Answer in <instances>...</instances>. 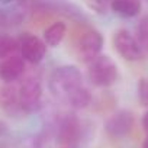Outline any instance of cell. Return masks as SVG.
Returning a JSON list of instances; mask_svg holds the SVG:
<instances>
[{
    "instance_id": "1",
    "label": "cell",
    "mask_w": 148,
    "mask_h": 148,
    "mask_svg": "<svg viewBox=\"0 0 148 148\" xmlns=\"http://www.w3.org/2000/svg\"><path fill=\"white\" fill-rule=\"evenodd\" d=\"M82 86H83V76H82V71L76 65L57 67L52 71L51 79H49L51 92L55 96L65 100L71 93H74Z\"/></svg>"
},
{
    "instance_id": "2",
    "label": "cell",
    "mask_w": 148,
    "mask_h": 148,
    "mask_svg": "<svg viewBox=\"0 0 148 148\" xmlns=\"http://www.w3.org/2000/svg\"><path fill=\"white\" fill-rule=\"evenodd\" d=\"M87 76L93 86L109 87L118 80V65L108 55H99L87 62Z\"/></svg>"
},
{
    "instance_id": "3",
    "label": "cell",
    "mask_w": 148,
    "mask_h": 148,
    "mask_svg": "<svg viewBox=\"0 0 148 148\" xmlns=\"http://www.w3.org/2000/svg\"><path fill=\"white\" fill-rule=\"evenodd\" d=\"M113 47L118 54L126 61H138L144 55V48L141 47L139 41L126 29H119L118 32H115Z\"/></svg>"
},
{
    "instance_id": "4",
    "label": "cell",
    "mask_w": 148,
    "mask_h": 148,
    "mask_svg": "<svg viewBox=\"0 0 148 148\" xmlns=\"http://www.w3.org/2000/svg\"><path fill=\"white\" fill-rule=\"evenodd\" d=\"M19 51H21V57L31 64H38L44 60L45 54H47V44L38 38L36 35L32 34H23L19 41Z\"/></svg>"
},
{
    "instance_id": "5",
    "label": "cell",
    "mask_w": 148,
    "mask_h": 148,
    "mask_svg": "<svg viewBox=\"0 0 148 148\" xmlns=\"http://www.w3.org/2000/svg\"><path fill=\"white\" fill-rule=\"evenodd\" d=\"M41 99H42L41 83L34 79L25 80L18 92V102H19L21 108L28 113L35 112L41 106Z\"/></svg>"
},
{
    "instance_id": "6",
    "label": "cell",
    "mask_w": 148,
    "mask_h": 148,
    "mask_svg": "<svg viewBox=\"0 0 148 148\" xmlns=\"http://www.w3.org/2000/svg\"><path fill=\"white\" fill-rule=\"evenodd\" d=\"M34 2L41 8L51 10L54 13L64 15L76 22H86L87 16L84 15L83 9L79 8L76 3H73L71 0H34Z\"/></svg>"
},
{
    "instance_id": "7",
    "label": "cell",
    "mask_w": 148,
    "mask_h": 148,
    "mask_svg": "<svg viewBox=\"0 0 148 148\" xmlns=\"http://www.w3.org/2000/svg\"><path fill=\"white\" fill-rule=\"evenodd\" d=\"M134 128V115L129 110H118L105 122V131L112 138H123Z\"/></svg>"
},
{
    "instance_id": "8",
    "label": "cell",
    "mask_w": 148,
    "mask_h": 148,
    "mask_svg": "<svg viewBox=\"0 0 148 148\" xmlns=\"http://www.w3.org/2000/svg\"><path fill=\"white\" fill-rule=\"evenodd\" d=\"M103 36L100 32L97 31H89L86 32L82 39H80V44H79V52H80V57L89 62L92 61L93 58L99 57L100 55V51L103 48Z\"/></svg>"
},
{
    "instance_id": "9",
    "label": "cell",
    "mask_w": 148,
    "mask_h": 148,
    "mask_svg": "<svg viewBox=\"0 0 148 148\" xmlns=\"http://www.w3.org/2000/svg\"><path fill=\"white\" fill-rule=\"evenodd\" d=\"M25 71V60L19 55H9L0 62V80L5 83L16 82Z\"/></svg>"
},
{
    "instance_id": "10",
    "label": "cell",
    "mask_w": 148,
    "mask_h": 148,
    "mask_svg": "<svg viewBox=\"0 0 148 148\" xmlns=\"http://www.w3.org/2000/svg\"><path fill=\"white\" fill-rule=\"evenodd\" d=\"M80 123L74 116H67L61 121L58 128V139L61 144H65L67 147H74L80 139Z\"/></svg>"
},
{
    "instance_id": "11",
    "label": "cell",
    "mask_w": 148,
    "mask_h": 148,
    "mask_svg": "<svg viewBox=\"0 0 148 148\" xmlns=\"http://www.w3.org/2000/svg\"><path fill=\"white\" fill-rule=\"evenodd\" d=\"M141 0H112L110 9L121 18H135L141 12Z\"/></svg>"
},
{
    "instance_id": "12",
    "label": "cell",
    "mask_w": 148,
    "mask_h": 148,
    "mask_svg": "<svg viewBox=\"0 0 148 148\" xmlns=\"http://www.w3.org/2000/svg\"><path fill=\"white\" fill-rule=\"evenodd\" d=\"M67 32V26L62 22H55L52 25H49L45 31H44V42L49 47H58Z\"/></svg>"
},
{
    "instance_id": "13",
    "label": "cell",
    "mask_w": 148,
    "mask_h": 148,
    "mask_svg": "<svg viewBox=\"0 0 148 148\" xmlns=\"http://www.w3.org/2000/svg\"><path fill=\"white\" fill-rule=\"evenodd\" d=\"M67 102L74 108V109H84L90 105L92 102V96L89 93L87 89H84L83 86L80 89H77L74 93H71L68 97H67Z\"/></svg>"
},
{
    "instance_id": "14",
    "label": "cell",
    "mask_w": 148,
    "mask_h": 148,
    "mask_svg": "<svg viewBox=\"0 0 148 148\" xmlns=\"http://www.w3.org/2000/svg\"><path fill=\"white\" fill-rule=\"evenodd\" d=\"M19 48L18 41L8 34H0V60H5L12 55Z\"/></svg>"
},
{
    "instance_id": "15",
    "label": "cell",
    "mask_w": 148,
    "mask_h": 148,
    "mask_svg": "<svg viewBox=\"0 0 148 148\" xmlns=\"http://www.w3.org/2000/svg\"><path fill=\"white\" fill-rule=\"evenodd\" d=\"M18 102V92L9 83L0 87V108H10Z\"/></svg>"
},
{
    "instance_id": "16",
    "label": "cell",
    "mask_w": 148,
    "mask_h": 148,
    "mask_svg": "<svg viewBox=\"0 0 148 148\" xmlns=\"http://www.w3.org/2000/svg\"><path fill=\"white\" fill-rule=\"evenodd\" d=\"M23 15L18 10H0V22L8 23V25H19V22L22 21Z\"/></svg>"
},
{
    "instance_id": "17",
    "label": "cell",
    "mask_w": 148,
    "mask_h": 148,
    "mask_svg": "<svg viewBox=\"0 0 148 148\" xmlns=\"http://www.w3.org/2000/svg\"><path fill=\"white\" fill-rule=\"evenodd\" d=\"M136 39L139 41L142 48H148V15L144 16L139 23H138V29H136Z\"/></svg>"
},
{
    "instance_id": "18",
    "label": "cell",
    "mask_w": 148,
    "mask_h": 148,
    "mask_svg": "<svg viewBox=\"0 0 148 148\" xmlns=\"http://www.w3.org/2000/svg\"><path fill=\"white\" fill-rule=\"evenodd\" d=\"M138 97L141 105L148 106V79H144L138 84Z\"/></svg>"
},
{
    "instance_id": "19",
    "label": "cell",
    "mask_w": 148,
    "mask_h": 148,
    "mask_svg": "<svg viewBox=\"0 0 148 148\" xmlns=\"http://www.w3.org/2000/svg\"><path fill=\"white\" fill-rule=\"evenodd\" d=\"M112 0H92V6L97 10V12H105L108 8H110Z\"/></svg>"
},
{
    "instance_id": "20",
    "label": "cell",
    "mask_w": 148,
    "mask_h": 148,
    "mask_svg": "<svg viewBox=\"0 0 148 148\" xmlns=\"http://www.w3.org/2000/svg\"><path fill=\"white\" fill-rule=\"evenodd\" d=\"M141 125H142V128H144V131L148 134V110L142 115V119H141Z\"/></svg>"
},
{
    "instance_id": "21",
    "label": "cell",
    "mask_w": 148,
    "mask_h": 148,
    "mask_svg": "<svg viewBox=\"0 0 148 148\" xmlns=\"http://www.w3.org/2000/svg\"><path fill=\"white\" fill-rule=\"evenodd\" d=\"M8 132H9L8 125H6L5 122L0 121V136H5V135H8Z\"/></svg>"
},
{
    "instance_id": "22",
    "label": "cell",
    "mask_w": 148,
    "mask_h": 148,
    "mask_svg": "<svg viewBox=\"0 0 148 148\" xmlns=\"http://www.w3.org/2000/svg\"><path fill=\"white\" fill-rule=\"evenodd\" d=\"M142 148H148V134H147L145 139L142 141Z\"/></svg>"
},
{
    "instance_id": "23",
    "label": "cell",
    "mask_w": 148,
    "mask_h": 148,
    "mask_svg": "<svg viewBox=\"0 0 148 148\" xmlns=\"http://www.w3.org/2000/svg\"><path fill=\"white\" fill-rule=\"evenodd\" d=\"M10 2H12V0H0V3H3V5H8Z\"/></svg>"
},
{
    "instance_id": "24",
    "label": "cell",
    "mask_w": 148,
    "mask_h": 148,
    "mask_svg": "<svg viewBox=\"0 0 148 148\" xmlns=\"http://www.w3.org/2000/svg\"><path fill=\"white\" fill-rule=\"evenodd\" d=\"M19 2H23L25 3V2H28V0H19Z\"/></svg>"
},
{
    "instance_id": "25",
    "label": "cell",
    "mask_w": 148,
    "mask_h": 148,
    "mask_svg": "<svg viewBox=\"0 0 148 148\" xmlns=\"http://www.w3.org/2000/svg\"><path fill=\"white\" fill-rule=\"evenodd\" d=\"M67 148H74V147H67Z\"/></svg>"
}]
</instances>
